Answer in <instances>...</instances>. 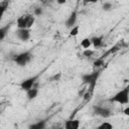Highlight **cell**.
<instances>
[{
	"mask_svg": "<svg viewBox=\"0 0 129 129\" xmlns=\"http://www.w3.org/2000/svg\"><path fill=\"white\" fill-rule=\"evenodd\" d=\"M8 30H9V25H5L3 27H0V40L4 39V37L6 36Z\"/></svg>",
	"mask_w": 129,
	"mask_h": 129,
	"instance_id": "14",
	"label": "cell"
},
{
	"mask_svg": "<svg viewBox=\"0 0 129 129\" xmlns=\"http://www.w3.org/2000/svg\"><path fill=\"white\" fill-rule=\"evenodd\" d=\"M104 64V57H99L94 61V67L95 68H100Z\"/></svg>",
	"mask_w": 129,
	"mask_h": 129,
	"instance_id": "18",
	"label": "cell"
},
{
	"mask_svg": "<svg viewBox=\"0 0 129 129\" xmlns=\"http://www.w3.org/2000/svg\"><path fill=\"white\" fill-rule=\"evenodd\" d=\"M31 58H32V53L30 51H24V52L16 54L14 56V61L19 67H24L31 60Z\"/></svg>",
	"mask_w": 129,
	"mask_h": 129,
	"instance_id": "4",
	"label": "cell"
},
{
	"mask_svg": "<svg viewBox=\"0 0 129 129\" xmlns=\"http://www.w3.org/2000/svg\"><path fill=\"white\" fill-rule=\"evenodd\" d=\"M94 114L101 116L103 118H108L111 116V112L109 109L104 108V107H100V106H94Z\"/></svg>",
	"mask_w": 129,
	"mask_h": 129,
	"instance_id": "6",
	"label": "cell"
},
{
	"mask_svg": "<svg viewBox=\"0 0 129 129\" xmlns=\"http://www.w3.org/2000/svg\"><path fill=\"white\" fill-rule=\"evenodd\" d=\"M110 101L119 103L121 105L128 104V102H129V88H124L123 90L119 91L116 95H114L110 99Z\"/></svg>",
	"mask_w": 129,
	"mask_h": 129,
	"instance_id": "3",
	"label": "cell"
},
{
	"mask_svg": "<svg viewBox=\"0 0 129 129\" xmlns=\"http://www.w3.org/2000/svg\"><path fill=\"white\" fill-rule=\"evenodd\" d=\"M91 96H92V93H90L88 90L85 92V94L82 96V97H84V100L85 101H89L90 99H91Z\"/></svg>",
	"mask_w": 129,
	"mask_h": 129,
	"instance_id": "21",
	"label": "cell"
},
{
	"mask_svg": "<svg viewBox=\"0 0 129 129\" xmlns=\"http://www.w3.org/2000/svg\"><path fill=\"white\" fill-rule=\"evenodd\" d=\"M7 6H8V2H7V1H4V2H2V3L0 4V22H1V20H2V17H3L4 12L6 11Z\"/></svg>",
	"mask_w": 129,
	"mask_h": 129,
	"instance_id": "15",
	"label": "cell"
},
{
	"mask_svg": "<svg viewBox=\"0 0 129 129\" xmlns=\"http://www.w3.org/2000/svg\"><path fill=\"white\" fill-rule=\"evenodd\" d=\"M92 45V41H91V38H88V37H86V38H84L82 41H81V46L83 47V48H90V46Z\"/></svg>",
	"mask_w": 129,
	"mask_h": 129,
	"instance_id": "13",
	"label": "cell"
},
{
	"mask_svg": "<svg viewBox=\"0 0 129 129\" xmlns=\"http://www.w3.org/2000/svg\"><path fill=\"white\" fill-rule=\"evenodd\" d=\"M83 54L85 55V56H92L93 54H94V50H92V49H90V48H86L84 51H83Z\"/></svg>",
	"mask_w": 129,
	"mask_h": 129,
	"instance_id": "20",
	"label": "cell"
},
{
	"mask_svg": "<svg viewBox=\"0 0 129 129\" xmlns=\"http://www.w3.org/2000/svg\"><path fill=\"white\" fill-rule=\"evenodd\" d=\"M113 125L109 122H103L101 125L98 126V129H112Z\"/></svg>",
	"mask_w": 129,
	"mask_h": 129,
	"instance_id": "17",
	"label": "cell"
},
{
	"mask_svg": "<svg viewBox=\"0 0 129 129\" xmlns=\"http://www.w3.org/2000/svg\"><path fill=\"white\" fill-rule=\"evenodd\" d=\"M100 76V71H97V72H94L92 74H87V75H84L82 77V81L84 84H88L89 85V92L90 93H93L95 87H96V84H97V80Z\"/></svg>",
	"mask_w": 129,
	"mask_h": 129,
	"instance_id": "2",
	"label": "cell"
},
{
	"mask_svg": "<svg viewBox=\"0 0 129 129\" xmlns=\"http://www.w3.org/2000/svg\"><path fill=\"white\" fill-rule=\"evenodd\" d=\"M16 35L20 40L27 41L30 37V31L28 28H18V30L16 31Z\"/></svg>",
	"mask_w": 129,
	"mask_h": 129,
	"instance_id": "7",
	"label": "cell"
},
{
	"mask_svg": "<svg viewBox=\"0 0 129 129\" xmlns=\"http://www.w3.org/2000/svg\"><path fill=\"white\" fill-rule=\"evenodd\" d=\"M91 41H92V44L94 47H100L102 45V42H103V36H95L93 38H91Z\"/></svg>",
	"mask_w": 129,
	"mask_h": 129,
	"instance_id": "11",
	"label": "cell"
},
{
	"mask_svg": "<svg viewBox=\"0 0 129 129\" xmlns=\"http://www.w3.org/2000/svg\"><path fill=\"white\" fill-rule=\"evenodd\" d=\"M77 18H78V13H77V11H73V12L70 14L69 18L67 19V21H66V25H67V27L72 28V27L76 24Z\"/></svg>",
	"mask_w": 129,
	"mask_h": 129,
	"instance_id": "8",
	"label": "cell"
},
{
	"mask_svg": "<svg viewBox=\"0 0 129 129\" xmlns=\"http://www.w3.org/2000/svg\"><path fill=\"white\" fill-rule=\"evenodd\" d=\"M38 77H39V75H36V76L30 77V78H28V79H26V80H23V81L21 82V84H20V88H21V90H23V91H27V90L31 89L32 87H34L36 81L38 80Z\"/></svg>",
	"mask_w": 129,
	"mask_h": 129,
	"instance_id": "5",
	"label": "cell"
},
{
	"mask_svg": "<svg viewBox=\"0 0 129 129\" xmlns=\"http://www.w3.org/2000/svg\"><path fill=\"white\" fill-rule=\"evenodd\" d=\"M60 77H61V74L60 73H57L56 75H54L51 79L53 80V81H59V79H60Z\"/></svg>",
	"mask_w": 129,
	"mask_h": 129,
	"instance_id": "23",
	"label": "cell"
},
{
	"mask_svg": "<svg viewBox=\"0 0 129 129\" xmlns=\"http://www.w3.org/2000/svg\"><path fill=\"white\" fill-rule=\"evenodd\" d=\"M41 14H42V9H41L40 7H37V8L34 9V11H33V15H35V16H40Z\"/></svg>",
	"mask_w": 129,
	"mask_h": 129,
	"instance_id": "22",
	"label": "cell"
},
{
	"mask_svg": "<svg viewBox=\"0 0 129 129\" xmlns=\"http://www.w3.org/2000/svg\"><path fill=\"white\" fill-rule=\"evenodd\" d=\"M56 2H57L59 5H61V4H64V3L67 2V0H56Z\"/></svg>",
	"mask_w": 129,
	"mask_h": 129,
	"instance_id": "26",
	"label": "cell"
},
{
	"mask_svg": "<svg viewBox=\"0 0 129 129\" xmlns=\"http://www.w3.org/2000/svg\"><path fill=\"white\" fill-rule=\"evenodd\" d=\"M112 8H113V5L110 2H105L103 4V10L104 11H110V10H112Z\"/></svg>",
	"mask_w": 129,
	"mask_h": 129,
	"instance_id": "19",
	"label": "cell"
},
{
	"mask_svg": "<svg viewBox=\"0 0 129 129\" xmlns=\"http://www.w3.org/2000/svg\"><path fill=\"white\" fill-rule=\"evenodd\" d=\"M37 94H38V89L37 88H34L32 87L31 89L27 90L26 91V96H27V99L28 100H33L37 97Z\"/></svg>",
	"mask_w": 129,
	"mask_h": 129,
	"instance_id": "10",
	"label": "cell"
},
{
	"mask_svg": "<svg viewBox=\"0 0 129 129\" xmlns=\"http://www.w3.org/2000/svg\"><path fill=\"white\" fill-rule=\"evenodd\" d=\"M1 112H2V111H1V109H0V114H1Z\"/></svg>",
	"mask_w": 129,
	"mask_h": 129,
	"instance_id": "27",
	"label": "cell"
},
{
	"mask_svg": "<svg viewBox=\"0 0 129 129\" xmlns=\"http://www.w3.org/2000/svg\"><path fill=\"white\" fill-rule=\"evenodd\" d=\"M83 1H84V3H96L99 0H83Z\"/></svg>",
	"mask_w": 129,
	"mask_h": 129,
	"instance_id": "24",
	"label": "cell"
},
{
	"mask_svg": "<svg viewBox=\"0 0 129 129\" xmlns=\"http://www.w3.org/2000/svg\"><path fill=\"white\" fill-rule=\"evenodd\" d=\"M34 20H35V16L33 14H29V13H26V14H23L21 16H19L17 18V27L18 28H30L33 23H34Z\"/></svg>",
	"mask_w": 129,
	"mask_h": 129,
	"instance_id": "1",
	"label": "cell"
},
{
	"mask_svg": "<svg viewBox=\"0 0 129 129\" xmlns=\"http://www.w3.org/2000/svg\"><path fill=\"white\" fill-rule=\"evenodd\" d=\"M79 127H80V121L78 119L69 120L64 123V128L66 129H78Z\"/></svg>",
	"mask_w": 129,
	"mask_h": 129,
	"instance_id": "9",
	"label": "cell"
},
{
	"mask_svg": "<svg viewBox=\"0 0 129 129\" xmlns=\"http://www.w3.org/2000/svg\"><path fill=\"white\" fill-rule=\"evenodd\" d=\"M124 114H125L126 116L129 115V107H126V108L124 109Z\"/></svg>",
	"mask_w": 129,
	"mask_h": 129,
	"instance_id": "25",
	"label": "cell"
},
{
	"mask_svg": "<svg viewBox=\"0 0 129 129\" xmlns=\"http://www.w3.org/2000/svg\"><path fill=\"white\" fill-rule=\"evenodd\" d=\"M79 30H80V26L79 25H74L70 30V35L71 36H77L79 34Z\"/></svg>",
	"mask_w": 129,
	"mask_h": 129,
	"instance_id": "16",
	"label": "cell"
},
{
	"mask_svg": "<svg viewBox=\"0 0 129 129\" xmlns=\"http://www.w3.org/2000/svg\"><path fill=\"white\" fill-rule=\"evenodd\" d=\"M29 128L30 129H43V128H45V121L42 120V121H38L34 124H31V125H29Z\"/></svg>",
	"mask_w": 129,
	"mask_h": 129,
	"instance_id": "12",
	"label": "cell"
}]
</instances>
